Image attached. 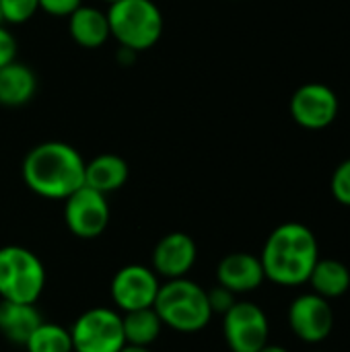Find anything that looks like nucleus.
Here are the masks:
<instances>
[{"instance_id": "obj_1", "label": "nucleus", "mask_w": 350, "mask_h": 352, "mask_svg": "<svg viewBox=\"0 0 350 352\" xmlns=\"http://www.w3.org/2000/svg\"><path fill=\"white\" fill-rule=\"evenodd\" d=\"M83 155L68 142L47 140L33 146L21 165L25 186L39 198L66 200L85 186Z\"/></svg>"}, {"instance_id": "obj_2", "label": "nucleus", "mask_w": 350, "mask_h": 352, "mask_svg": "<svg viewBox=\"0 0 350 352\" xmlns=\"http://www.w3.org/2000/svg\"><path fill=\"white\" fill-rule=\"evenodd\" d=\"M318 260V239L303 223L278 225L268 235L260 254L264 276L281 287H299L307 283Z\"/></svg>"}, {"instance_id": "obj_3", "label": "nucleus", "mask_w": 350, "mask_h": 352, "mask_svg": "<svg viewBox=\"0 0 350 352\" xmlns=\"http://www.w3.org/2000/svg\"><path fill=\"white\" fill-rule=\"evenodd\" d=\"M153 307L163 326L179 334H196L204 330L215 316L206 291L188 276L165 280L159 287Z\"/></svg>"}, {"instance_id": "obj_4", "label": "nucleus", "mask_w": 350, "mask_h": 352, "mask_svg": "<svg viewBox=\"0 0 350 352\" xmlns=\"http://www.w3.org/2000/svg\"><path fill=\"white\" fill-rule=\"evenodd\" d=\"M111 37L132 52L151 50L163 35V14L153 0H118L107 8Z\"/></svg>"}, {"instance_id": "obj_5", "label": "nucleus", "mask_w": 350, "mask_h": 352, "mask_svg": "<svg viewBox=\"0 0 350 352\" xmlns=\"http://www.w3.org/2000/svg\"><path fill=\"white\" fill-rule=\"evenodd\" d=\"M45 289V266L23 245L0 248V299L37 303Z\"/></svg>"}, {"instance_id": "obj_6", "label": "nucleus", "mask_w": 350, "mask_h": 352, "mask_svg": "<svg viewBox=\"0 0 350 352\" xmlns=\"http://www.w3.org/2000/svg\"><path fill=\"white\" fill-rule=\"evenodd\" d=\"M72 352H120L126 344L118 309L91 307L70 326Z\"/></svg>"}, {"instance_id": "obj_7", "label": "nucleus", "mask_w": 350, "mask_h": 352, "mask_svg": "<svg viewBox=\"0 0 350 352\" xmlns=\"http://www.w3.org/2000/svg\"><path fill=\"white\" fill-rule=\"evenodd\" d=\"M223 336L231 352L262 351L270 336V324L264 309L252 301H235L223 316Z\"/></svg>"}, {"instance_id": "obj_8", "label": "nucleus", "mask_w": 350, "mask_h": 352, "mask_svg": "<svg viewBox=\"0 0 350 352\" xmlns=\"http://www.w3.org/2000/svg\"><path fill=\"white\" fill-rule=\"evenodd\" d=\"M64 223L78 239H95L109 225V204L105 194L80 186L64 200Z\"/></svg>"}, {"instance_id": "obj_9", "label": "nucleus", "mask_w": 350, "mask_h": 352, "mask_svg": "<svg viewBox=\"0 0 350 352\" xmlns=\"http://www.w3.org/2000/svg\"><path fill=\"white\" fill-rule=\"evenodd\" d=\"M159 276L153 268L142 264H128L120 268L109 285V295L118 311H136L155 305L159 293Z\"/></svg>"}, {"instance_id": "obj_10", "label": "nucleus", "mask_w": 350, "mask_h": 352, "mask_svg": "<svg viewBox=\"0 0 350 352\" xmlns=\"http://www.w3.org/2000/svg\"><path fill=\"white\" fill-rule=\"evenodd\" d=\"M289 109L291 118L301 128L324 130L336 120L340 111V101L332 87L324 82H305L293 93Z\"/></svg>"}, {"instance_id": "obj_11", "label": "nucleus", "mask_w": 350, "mask_h": 352, "mask_svg": "<svg viewBox=\"0 0 350 352\" xmlns=\"http://www.w3.org/2000/svg\"><path fill=\"white\" fill-rule=\"evenodd\" d=\"M289 326L293 334L307 344L326 340L334 328V314L328 299L316 293L299 295L289 307Z\"/></svg>"}, {"instance_id": "obj_12", "label": "nucleus", "mask_w": 350, "mask_h": 352, "mask_svg": "<svg viewBox=\"0 0 350 352\" xmlns=\"http://www.w3.org/2000/svg\"><path fill=\"white\" fill-rule=\"evenodd\" d=\"M196 258V241L184 231H173L157 241L153 250V270L165 280L184 278L194 268Z\"/></svg>"}, {"instance_id": "obj_13", "label": "nucleus", "mask_w": 350, "mask_h": 352, "mask_svg": "<svg viewBox=\"0 0 350 352\" xmlns=\"http://www.w3.org/2000/svg\"><path fill=\"white\" fill-rule=\"evenodd\" d=\"M217 280L221 287L229 289L235 295L260 289L266 280L260 256L248 252H235L225 256L217 266Z\"/></svg>"}, {"instance_id": "obj_14", "label": "nucleus", "mask_w": 350, "mask_h": 352, "mask_svg": "<svg viewBox=\"0 0 350 352\" xmlns=\"http://www.w3.org/2000/svg\"><path fill=\"white\" fill-rule=\"evenodd\" d=\"M68 31L74 43L85 50H97L111 37L107 12L89 4H80L74 12L68 14Z\"/></svg>"}, {"instance_id": "obj_15", "label": "nucleus", "mask_w": 350, "mask_h": 352, "mask_svg": "<svg viewBox=\"0 0 350 352\" xmlns=\"http://www.w3.org/2000/svg\"><path fill=\"white\" fill-rule=\"evenodd\" d=\"M43 322L35 303H14L0 299V334L17 346H25L33 330Z\"/></svg>"}, {"instance_id": "obj_16", "label": "nucleus", "mask_w": 350, "mask_h": 352, "mask_svg": "<svg viewBox=\"0 0 350 352\" xmlns=\"http://www.w3.org/2000/svg\"><path fill=\"white\" fill-rule=\"evenodd\" d=\"M128 175H130L128 163L113 153L97 155L85 165V186L105 196L120 190L128 182Z\"/></svg>"}, {"instance_id": "obj_17", "label": "nucleus", "mask_w": 350, "mask_h": 352, "mask_svg": "<svg viewBox=\"0 0 350 352\" xmlns=\"http://www.w3.org/2000/svg\"><path fill=\"white\" fill-rule=\"evenodd\" d=\"M37 91V76L35 72L14 60L8 66L0 68V103L6 107H21L33 99Z\"/></svg>"}, {"instance_id": "obj_18", "label": "nucleus", "mask_w": 350, "mask_h": 352, "mask_svg": "<svg viewBox=\"0 0 350 352\" xmlns=\"http://www.w3.org/2000/svg\"><path fill=\"white\" fill-rule=\"evenodd\" d=\"M307 283L314 287L316 295L324 299H336L350 289V270L342 262L332 258L318 260Z\"/></svg>"}, {"instance_id": "obj_19", "label": "nucleus", "mask_w": 350, "mask_h": 352, "mask_svg": "<svg viewBox=\"0 0 350 352\" xmlns=\"http://www.w3.org/2000/svg\"><path fill=\"white\" fill-rule=\"evenodd\" d=\"M122 328H124L126 344L153 346L157 342V338L161 336L163 322L157 316L155 307H146V309H136V311L124 314Z\"/></svg>"}, {"instance_id": "obj_20", "label": "nucleus", "mask_w": 350, "mask_h": 352, "mask_svg": "<svg viewBox=\"0 0 350 352\" xmlns=\"http://www.w3.org/2000/svg\"><path fill=\"white\" fill-rule=\"evenodd\" d=\"M27 352H72V338L70 330L52 324V322H41L33 334L25 342Z\"/></svg>"}, {"instance_id": "obj_21", "label": "nucleus", "mask_w": 350, "mask_h": 352, "mask_svg": "<svg viewBox=\"0 0 350 352\" xmlns=\"http://www.w3.org/2000/svg\"><path fill=\"white\" fill-rule=\"evenodd\" d=\"M39 10V0H0L2 23L23 25L35 16Z\"/></svg>"}, {"instance_id": "obj_22", "label": "nucleus", "mask_w": 350, "mask_h": 352, "mask_svg": "<svg viewBox=\"0 0 350 352\" xmlns=\"http://www.w3.org/2000/svg\"><path fill=\"white\" fill-rule=\"evenodd\" d=\"M330 192L342 206H350V159H344L332 173Z\"/></svg>"}, {"instance_id": "obj_23", "label": "nucleus", "mask_w": 350, "mask_h": 352, "mask_svg": "<svg viewBox=\"0 0 350 352\" xmlns=\"http://www.w3.org/2000/svg\"><path fill=\"white\" fill-rule=\"evenodd\" d=\"M206 295H208V305H210L212 314H221V316H225L237 301V295L231 293L229 289L221 287V285L206 291Z\"/></svg>"}, {"instance_id": "obj_24", "label": "nucleus", "mask_w": 350, "mask_h": 352, "mask_svg": "<svg viewBox=\"0 0 350 352\" xmlns=\"http://www.w3.org/2000/svg\"><path fill=\"white\" fill-rule=\"evenodd\" d=\"M83 0H39V10H43L50 16H66L74 12Z\"/></svg>"}, {"instance_id": "obj_25", "label": "nucleus", "mask_w": 350, "mask_h": 352, "mask_svg": "<svg viewBox=\"0 0 350 352\" xmlns=\"http://www.w3.org/2000/svg\"><path fill=\"white\" fill-rule=\"evenodd\" d=\"M17 50H19V45H17L14 35L0 23V68H4L17 60Z\"/></svg>"}, {"instance_id": "obj_26", "label": "nucleus", "mask_w": 350, "mask_h": 352, "mask_svg": "<svg viewBox=\"0 0 350 352\" xmlns=\"http://www.w3.org/2000/svg\"><path fill=\"white\" fill-rule=\"evenodd\" d=\"M134 58H136V52H132V50H128V47H120L118 60H120L122 64H130V62H134Z\"/></svg>"}, {"instance_id": "obj_27", "label": "nucleus", "mask_w": 350, "mask_h": 352, "mask_svg": "<svg viewBox=\"0 0 350 352\" xmlns=\"http://www.w3.org/2000/svg\"><path fill=\"white\" fill-rule=\"evenodd\" d=\"M120 352H153L151 346H136V344H124Z\"/></svg>"}, {"instance_id": "obj_28", "label": "nucleus", "mask_w": 350, "mask_h": 352, "mask_svg": "<svg viewBox=\"0 0 350 352\" xmlns=\"http://www.w3.org/2000/svg\"><path fill=\"white\" fill-rule=\"evenodd\" d=\"M258 352H289L287 349H283V346H276V344H266L262 351Z\"/></svg>"}, {"instance_id": "obj_29", "label": "nucleus", "mask_w": 350, "mask_h": 352, "mask_svg": "<svg viewBox=\"0 0 350 352\" xmlns=\"http://www.w3.org/2000/svg\"><path fill=\"white\" fill-rule=\"evenodd\" d=\"M103 2H107V4H113V2H118V0H103Z\"/></svg>"}, {"instance_id": "obj_30", "label": "nucleus", "mask_w": 350, "mask_h": 352, "mask_svg": "<svg viewBox=\"0 0 350 352\" xmlns=\"http://www.w3.org/2000/svg\"><path fill=\"white\" fill-rule=\"evenodd\" d=\"M0 23H2V14H0Z\"/></svg>"}]
</instances>
